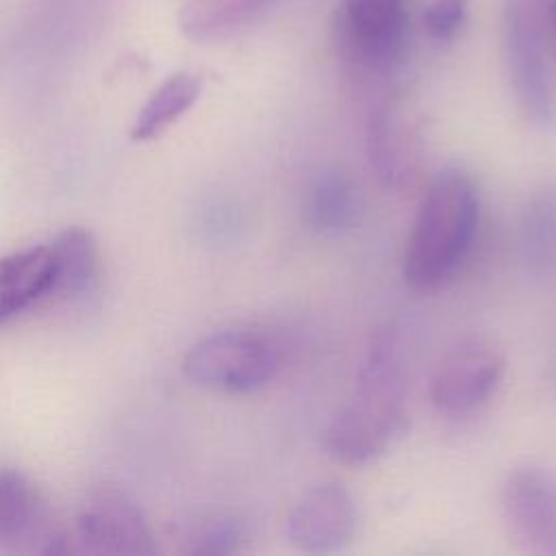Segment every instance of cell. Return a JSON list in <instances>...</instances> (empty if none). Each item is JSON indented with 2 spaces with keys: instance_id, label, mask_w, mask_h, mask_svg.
I'll use <instances>...</instances> for the list:
<instances>
[{
  "instance_id": "obj_4",
  "label": "cell",
  "mask_w": 556,
  "mask_h": 556,
  "mask_svg": "<svg viewBox=\"0 0 556 556\" xmlns=\"http://www.w3.org/2000/svg\"><path fill=\"white\" fill-rule=\"evenodd\" d=\"M343 59L363 76L389 78L408 56L410 20L406 0H343L337 17Z\"/></svg>"
},
{
  "instance_id": "obj_19",
  "label": "cell",
  "mask_w": 556,
  "mask_h": 556,
  "mask_svg": "<svg viewBox=\"0 0 556 556\" xmlns=\"http://www.w3.org/2000/svg\"><path fill=\"white\" fill-rule=\"evenodd\" d=\"M469 0H432L424 13V28L439 43L452 41L467 17Z\"/></svg>"
},
{
  "instance_id": "obj_17",
  "label": "cell",
  "mask_w": 556,
  "mask_h": 556,
  "mask_svg": "<svg viewBox=\"0 0 556 556\" xmlns=\"http://www.w3.org/2000/svg\"><path fill=\"white\" fill-rule=\"evenodd\" d=\"M56 274L52 293L65 298L85 295L98 280V245L93 235L85 228H67L52 243Z\"/></svg>"
},
{
  "instance_id": "obj_1",
  "label": "cell",
  "mask_w": 556,
  "mask_h": 556,
  "mask_svg": "<svg viewBox=\"0 0 556 556\" xmlns=\"http://www.w3.org/2000/svg\"><path fill=\"white\" fill-rule=\"evenodd\" d=\"M406 391L397 330L380 326L369 339L352 397L321 432L324 452L343 465H367L387 454L408 424Z\"/></svg>"
},
{
  "instance_id": "obj_15",
  "label": "cell",
  "mask_w": 556,
  "mask_h": 556,
  "mask_svg": "<svg viewBox=\"0 0 556 556\" xmlns=\"http://www.w3.org/2000/svg\"><path fill=\"white\" fill-rule=\"evenodd\" d=\"M202 78L191 72H176L165 78L156 91L148 98L143 109L137 113L130 139L132 141H152L161 137L172 124H176L200 98Z\"/></svg>"
},
{
  "instance_id": "obj_14",
  "label": "cell",
  "mask_w": 556,
  "mask_h": 556,
  "mask_svg": "<svg viewBox=\"0 0 556 556\" xmlns=\"http://www.w3.org/2000/svg\"><path fill=\"white\" fill-rule=\"evenodd\" d=\"M304 219L317 235H341L358 219V193L348 174L321 169L308 185Z\"/></svg>"
},
{
  "instance_id": "obj_18",
  "label": "cell",
  "mask_w": 556,
  "mask_h": 556,
  "mask_svg": "<svg viewBox=\"0 0 556 556\" xmlns=\"http://www.w3.org/2000/svg\"><path fill=\"white\" fill-rule=\"evenodd\" d=\"M248 530L239 517L226 515L208 521L195 536V554H232L245 541Z\"/></svg>"
},
{
  "instance_id": "obj_16",
  "label": "cell",
  "mask_w": 556,
  "mask_h": 556,
  "mask_svg": "<svg viewBox=\"0 0 556 556\" xmlns=\"http://www.w3.org/2000/svg\"><path fill=\"white\" fill-rule=\"evenodd\" d=\"M521 258L536 278L556 271V185L541 189L523 211Z\"/></svg>"
},
{
  "instance_id": "obj_10",
  "label": "cell",
  "mask_w": 556,
  "mask_h": 556,
  "mask_svg": "<svg viewBox=\"0 0 556 556\" xmlns=\"http://www.w3.org/2000/svg\"><path fill=\"white\" fill-rule=\"evenodd\" d=\"M76 543L87 554H152L154 541L141 508L122 493H98L76 519Z\"/></svg>"
},
{
  "instance_id": "obj_2",
  "label": "cell",
  "mask_w": 556,
  "mask_h": 556,
  "mask_svg": "<svg viewBox=\"0 0 556 556\" xmlns=\"http://www.w3.org/2000/svg\"><path fill=\"white\" fill-rule=\"evenodd\" d=\"M480 222V195L460 167H445L428 185L404 252V280L415 289L447 282L471 252Z\"/></svg>"
},
{
  "instance_id": "obj_20",
  "label": "cell",
  "mask_w": 556,
  "mask_h": 556,
  "mask_svg": "<svg viewBox=\"0 0 556 556\" xmlns=\"http://www.w3.org/2000/svg\"><path fill=\"white\" fill-rule=\"evenodd\" d=\"M549 26L554 30V39H556V0L549 2Z\"/></svg>"
},
{
  "instance_id": "obj_9",
  "label": "cell",
  "mask_w": 556,
  "mask_h": 556,
  "mask_svg": "<svg viewBox=\"0 0 556 556\" xmlns=\"http://www.w3.org/2000/svg\"><path fill=\"white\" fill-rule=\"evenodd\" d=\"M365 150L371 172L387 189L406 191L421 178V135L395 102H380L371 111Z\"/></svg>"
},
{
  "instance_id": "obj_12",
  "label": "cell",
  "mask_w": 556,
  "mask_h": 556,
  "mask_svg": "<svg viewBox=\"0 0 556 556\" xmlns=\"http://www.w3.org/2000/svg\"><path fill=\"white\" fill-rule=\"evenodd\" d=\"M46 521L48 510L37 486L15 469L0 471V547L24 549L35 545L46 534Z\"/></svg>"
},
{
  "instance_id": "obj_8",
  "label": "cell",
  "mask_w": 556,
  "mask_h": 556,
  "mask_svg": "<svg viewBox=\"0 0 556 556\" xmlns=\"http://www.w3.org/2000/svg\"><path fill=\"white\" fill-rule=\"evenodd\" d=\"M356 519L352 493L341 482L328 480L311 486L298 500L287 517L285 534L302 552H334L354 536Z\"/></svg>"
},
{
  "instance_id": "obj_3",
  "label": "cell",
  "mask_w": 556,
  "mask_h": 556,
  "mask_svg": "<svg viewBox=\"0 0 556 556\" xmlns=\"http://www.w3.org/2000/svg\"><path fill=\"white\" fill-rule=\"evenodd\" d=\"M549 0H506L504 59L521 117L536 130L556 124V100L547 63Z\"/></svg>"
},
{
  "instance_id": "obj_7",
  "label": "cell",
  "mask_w": 556,
  "mask_h": 556,
  "mask_svg": "<svg viewBox=\"0 0 556 556\" xmlns=\"http://www.w3.org/2000/svg\"><path fill=\"white\" fill-rule=\"evenodd\" d=\"M502 515L515 545L532 556H556V476L526 465L508 473Z\"/></svg>"
},
{
  "instance_id": "obj_5",
  "label": "cell",
  "mask_w": 556,
  "mask_h": 556,
  "mask_svg": "<svg viewBox=\"0 0 556 556\" xmlns=\"http://www.w3.org/2000/svg\"><path fill=\"white\" fill-rule=\"evenodd\" d=\"M276 345L252 330H219L200 339L182 358L189 382L224 391L250 393L265 387L278 371Z\"/></svg>"
},
{
  "instance_id": "obj_13",
  "label": "cell",
  "mask_w": 556,
  "mask_h": 556,
  "mask_svg": "<svg viewBox=\"0 0 556 556\" xmlns=\"http://www.w3.org/2000/svg\"><path fill=\"white\" fill-rule=\"evenodd\" d=\"M271 4V0H187L180 7L178 24L187 39L215 43L235 37Z\"/></svg>"
},
{
  "instance_id": "obj_11",
  "label": "cell",
  "mask_w": 556,
  "mask_h": 556,
  "mask_svg": "<svg viewBox=\"0 0 556 556\" xmlns=\"http://www.w3.org/2000/svg\"><path fill=\"white\" fill-rule=\"evenodd\" d=\"M56 261L52 245H30L0 256V324L52 293Z\"/></svg>"
},
{
  "instance_id": "obj_6",
  "label": "cell",
  "mask_w": 556,
  "mask_h": 556,
  "mask_svg": "<svg viewBox=\"0 0 556 556\" xmlns=\"http://www.w3.org/2000/svg\"><path fill=\"white\" fill-rule=\"evenodd\" d=\"M502 350L484 337H465L452 345L434 367L428 384L430 404L445 415H460L482 406L504 374Z\"/></svg>"
}]
</instances>
